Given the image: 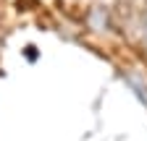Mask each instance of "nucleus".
Wrapping results in <instances>:
<instances>
[{"instance_id":"f257e3e1","label":"nucleus","mask_w":147,"mask_h":141,"mask_svg":"<svg viewBox=\"0 0 147 141\" xmlns=\"http://www.w3.org/2000/svg\"><path fill=\"white\" fill-rule=\"evenodd\" d=\"M24 55H26L29 60H37V47H34V45H26V47H24Z\"/></svg>"}]
</instances>
